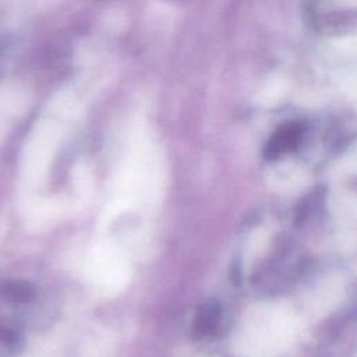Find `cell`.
<instances>
[{
	"mask_svg": "<svg viewBox=\"0 0 357 357\" xmlns=\"http://www.w3.org/2000/svg\"><path fill=\"white\" fill-rule=\"evenodd\" d=\"M304 135V126L300 123H287L278 128L264 149V156L269 160L279 158L284 152L296 149Z\"/></svg>",
	"mask_w": 357,
	"mask_h": 357,
	"instance_id": "1",
	"label": "cell"
},
{
	"mask_svg": "<svg viewBox=\"0 0 357 357\" xmlns=\"http://www.w3.org/2000/svg\"><path fill=\"white\" fill-rule=\"evenodd\" d=\"M22 349V335L10 326L0 325V357H15Z\"/></svg>",
	"mask_w": 357,
	"mask_h": 357,
	"instance_id": "4",
	"label": "cell"
},
{
	"mask_svg": "<svg viewBox=\"0 0 357 357\" xmlns=\"http://www.w3.org/2000/svg\"><path fill=\"white\" fill-rule=\"evenodd\" d=\"M222 317V307L216 300H208L202 303L195 314L194 328L199 335H213L219 326Z\"/></svg>",
	"mask_w": 357,
	"mask_h": 357,
	"instance_id": "2",
	"label": "cell"
},
{
	"mask_svg": "<svg viewBox=\"0 0 357 357\" xmlns=\"http://www.w3.org/2000/svg\"><path fill=\"white\" fill-rule=\"evenodd\" d=\"M0 298L8 304H28L35 298V287L28 280L10 279L0 284Z\"/></svg>",
	"mask_w": 357,
	"mask_h": 357,
	"instance_id": "3",
	"label": "cell"
}]
</instances>
